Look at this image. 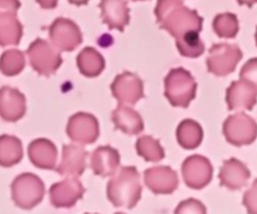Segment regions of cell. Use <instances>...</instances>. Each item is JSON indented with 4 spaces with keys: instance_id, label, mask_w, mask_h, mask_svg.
Segmentation results:
<instances>
[{
    "instance_id": "obj_19",
    "label": "cell",
    "mask_w": 257,
    "mask_h": 214,
    "mask_svg": "<svg viewBox=\"0 0 257 214\" xmlns=\"http://www.w3.org/2000/svg\"><path fill=\"white\" fill-rule=\"evenodd\" d=\"M100 8L102 10L103 23L110 30L123 31L130 22V10L124 0H101Z\"/></svg>"
},
{
    "instance_id": "obj_26",
    "label": "cell",
    "mask_w": 257,
    "mask_h": 214,
    "mask_svg": "<svg viewBox=\"0 0 257 214\" xmlns=\"http://www.w3.org/2000/svg\"><path fill=\"white\" fill-rule=\"evenodd\" d=\"M139 156L147 162H160L165 158V152L158 140L152 136H142L136 142Z\"/></svg>"
},
{
    "instance_id": "obj_38",
    "label": "cell",
    "mask_w": 257,
    "mask_h": 214,
    "mask_svg": "<svg viewBox=\"0 0 257 214\" xmlns=\"http://www.w3.org/2000/svg\"><path fill=\"white\" fill-rule=\"evenodd\" d=\"M133 2H139V0H133Z\"/></svg>"
},
{
    "instance_id": "obj_6",
    "label": "cell",
    "mask_w": 257,
    "mask_h": 214,
    "mask_svg": "<svg viewBox=\"0 0 257 214\" xmlns=\"http://www.w3.org/2000/svg\"><path fill=\"white\" fill-rule=\"evenodd\" d=\"M223 135L234 146L249 145L257 138V123L244 113L235 114L223 123Z\"/></svg>"
},
{
    "instance_id": "obj_13",
    "label": "cell",
    "mask_w": 257,
    "mask_h": 214,
    "mask_svg": "<svg viewBox=\"0 0 257 214\" xmlns=\"http://www.w3.org/2000/svg\"><path fill=\"white\" fill-rule=\"evenodd\" d=\"M67 134L80 144L94 143L99 137V124L97 119L90 114L78 113L69 119Z\"/></svg>"
},
{
    "instance_id": "obj_14",
    "label": "cell",
    "mask_w": 257,
    "mask_h": 214,
    "mask_svg": "<svg viewBox=\"0 0 257 214\" xmlns=\"http://www.w3.org/2000/svg\"><path fill=\"white\" fill-rule=\"evenodd\" d=\"M84 187L76 177L55 183L50 188V199L56 208H71L82 198Z\"/></svg>"
},
{
    "instance_id": "obj_4",
    "label": "cell",
    "mask_w": 257,
    "mask_h": 214,
    "mask_svg": "<svg viewBox=\"0 0 257 214\" xmlns=\"http://www.w3.org/2000/svg\"><path fill=\"white\" fill-rule=\"evenodd\" d=\"M45 192L44 182L32 173L21 174L12 183L13 201L22 209L29 210L37 206L44 199Z\"/></svg>"
},
{
    "instance_id": "obj_25",
    "label": "cell",
    "mask_w": 257,
    "mask_h": 214,
    "mask_svg": "<svg viewBox=\"0 0 257 214\" xmlns=\"http://www.w3.org/2000/svg\"><path fill=\"white\" fill-rule=\"evenodd\" d=\"M23 158V147L15 136H0V166L12 167Z\"/></svg>"
},
{
    "instance_id": "obj_34",
    "label": "cell",
    "mask_w": 257,
    "mask_h": 214,
    "mask_svg": "<svg viewBox=\"0 0 257 214\" xmlns=\"http://www.w3.org/2000/svg\"><path fill=\"white\" fill-rule=\"evenodd\" d=\"M89 0H69L70 4L76 5V6H81V5H87Z\"/></svg>"
},
{
    "instance_id": "obj_21",
    "label": "cell",
    "mask_w": 257,
    "mask_h": 214,
    "mask_svg": "<svg viewBox=\"0 0 257 214\" xmlns=\"http://www.w3.org/2000/svg\"><path fill=\"white\" fill-rule=\"evenodd\" d=\"M30 161L37 168L56 169L57 148L55 144L48 139H36L32 141L28 148Z\"/></svg>"
},
{
    "instance_id": "obj_22",
    "label": "cell",
    "mask_w": 257,
    "mask_h": 214,
    "mask_svg": "<svg viewBox=\"0 0 257 214\" xmlns=\"http://www.w3.org/2000/svg\"><path fill=\"white\" fill-rule=\"evenodd\" d=\"M112 122L116 129L121 130L127 135H137L144 129L143 120L133 109L123 104H119L112 113Z\"/></svg>"
},
{
    "instance_id": "obj_9",
    "label": "cell",
    "mask_w": 257,
    "mask_h": 214,
    "mask_svg": "<svg viewBox=\"0 0 257 214\" xmlns=\"http://www.w3.org/2000/svg\"><path fill=\"white\" fill-rule=\"evenodd\" d=\"M181 172L184 183L192 189L206 187L213 177V167L210 161L200 155L188 157L182 164Z\"/></svg>"
},
{
    "instance_id": "obj_16",
    "label": "cell",
    "mask_w": 257,
    "mask_h": 214,
    "mask_svg": "<svg viewBox=\"0 0 257 214\" xmlns=\"http://www.w3.org/2000/svg\"><path fill=\"white\" fill-rule=\"evenodd\" d=\"M26 112L25 96L17 89L3 87L0 89V117L7 122H17Z\"/></svg>"
},
{
    "instance_id": "obj_2",
    "label": "cell",
    "mask_w": 257,
    "mask_h": 214,
    "mask_svg": "<svg viewBox=\"0 0 257 214\" xmlns=\"http://www.w3.org/2000/svg\"><path fill=\"white\" fill-rule=\"evenodd\" d=\"M140 174L135 167H122L107 184V198L114 207L134 208L141 199Z\"/></svg>"
},
{
    "instance_id": "obj_33",
    "label": "cell",
    "mask_w": 257,
    "mask_h": 214,
    "mask_svg": "<svg viewBox=\"0 0 257 214\" xmlns=\"http://www.w3.org/2000/svg\"><path fill=\"white\" fill-rule=\"evenodd\" d=\"M240 6H247L249 8H252L253 5L257 4V0H237Z\"/></svg>"
},
{
    "instance_id": "obj_12",
    "label": "cell",
    "mask_w": 257,
    "mask_h": 214,
    "mask_svg": "<svg viewBox=\"0 0 257 214\" xmlns=\"http://www.w3.org/2000/svg\"><path fill=\"white\" fill-rule=\"evenodd\" d=\"M144 181L156 195L172 194L179 184L177 173L168 166H157L145 170Z\"/></svg>"
},
{
    "instance_id": "obj_30",
    "label": "cell",
    "mask_w": 257,
    "mask_h": 214,
    "mask_svg": "<svg viewBox=\"0 0 257 214\" xmlns=\"http://www.w3.org/2000/svg\"><path fill=\"white\" fill-rule=\"evenodd\" d=\"M240 79L245 80L257 89V58L247 61L240 72Z\"/></svg>"
},
{
    "instance_id": "obj_15",
    "label": "cell",
    "mask_w": 257,
    "mask_h": 214,
    "mask_svg": "<svg viewBox=\"0 0 257 214\" xmlns=\"http://www.w3.org/2000/svg\"><path fill=\"white\" fill-rule=\"evenodd\" d=\"M229 111H252L257 103V89L245 80H235L226 90Z\"/></svg>"
},
{
    "instance_id": "obj_7",
    "label": "cell",
    "mask_w": 257,
    "mask_h": 214,
    "mask_svg": "<svg viewBox=\"0 0 257 214\" xmlns=\"http://www.w3.org/2000/svg\"><path fill=\"white\" fill-rule=\"evenodd\" d=\"M27 55L31 66L40 75L54 74L62 64V57L48 41L37 38L30 45Z\"/></svg>"
},
{
    "instance_id": "obj_23",
    "label": "cell",
    "mask_w": 257,
    "mask_h": 214,
    "mask_svg": "<svg viewBox=\"0 0 257 214\" xmlns=\"http://www.w3.org/2000/svg\"><path fill=\"white\" fill-rule=\"evenodd\" d=\"M177 141L185 149H196L203 140V129L194 120H184L177 127Z\"/></svg>"
},
{
    "instance_id": "obj_28",
    "label": "cell",
    "mask_w": 257,
    "mask_h": 214,
    "mask_svg": "<svg viewBox=\"0 0 257 214\" xmlns=\"http://www.w3.org/2000/svg\"><path fill=\"white\" fill-rule=\"evenodd\" d=\"M25 67V56L19 50L6 51L0 58V71L7 76L22 72Z\"/></svg>"
},
{
    "instance_id": "obj_5",
    "label": "cell",
    "mask_w": 257,
    "mask_h": 214,
    "mask_svg": "<svg viewBox=\"0 0 257 214\" xmlns=\"http://www.w3.org/2000/svg\"><path fill=\"white\" fill-rule=\"evenodd\" d=\"M243 53L237 45L218 44L209 50L207 58V69L216 76H225L234 71L241 61Z\"/></svg>"
},
{
    "instance_id": "obj_8",
    "label": "cell",
    "mask_w": 257,
    "mask_h": 214,
    "mask_svg": "<svg viewBox=\"0 0 257 214\" xmlns=\"http://www.w3.org/2000/svg\"><path fill=\"white\" fill-rule=\"evenodd\" d=\"M19 0H0V46H18L23 27L17 20Z\"/></svg>"
},
{
    "instance_id": "obj_27",
    "label": "cell",
    "mask_w": 257,
    "mask_h": 214,
    "mask_svg": "<svg viewBox=\"0 0 257 214\" xmlns=\"http://www.w3.org/2000/svg\"><path fill=\"white\" fill-rule=\"evenodd\" d=\"M213 29L220 38H233L239 32V21L230 13L220 14L213 20Z\"/></svg>"
},
{
    "instance_id": "obj_29",
    "label": "cell",
    "mask_w": 257,
    "mask_h": 214,
    "mask_svg": "<svg viewBox=\"0 0 257 214\" xmlns=\"http://www.w3.org/2000/svg\"><path fill=\"white\" fill-rule=\"evenodd\" d=\"M174 214H207V208L201 201L189 198L178 204Z\"/></svg>"
},
{
    "instance_id": "obj_32",
    "label": "cell",
    "mask_w": 257,
    "mask_h": 214,
    "mask_svg": "<svg viewBox=\"0 0 257 214\" xmlns=\"http://www.w3.org/2000/svg\"><path fill=\"white\" fill-rule=\"evenodd\" d=\"M36 2L44 9H54L58 4V0H36Z\"/></svg>"
},
{
    "instance_id": "obj_10",
    "label": "cell",
    "mask_w": 257,
    "mask_h": 214,
    "mask_svg": "<svg viewBox=\"0 0 257 214\" xmlns=\"http://www.w3.org/2000/svg\"><path fill=\"white\" fill-rule=\"evenodd\" d=\"M52 44L60 51L70 52L75 50L82 41L79 28L72 21L60 18L50 27Z\"/></svg>"
},
{
    "instance_id": "obj_11",
    "label": "cell",
    "mask_w": 257,
    "mask_h": 214,
    "mask_svg": "<svg viewBox=\"0 0 257 214\" xmlns=\"http://www.w3.org/2000/svg\"><path fill=\"white\" fill-rule=\"evenodd\" d=\"M111 91L119 104L135 105L144 97L143 81L138 75L128 71L115 77L111 84Z\"/></svg>"
},
{
    "instance_id": "obj_18",
    "label": "cell",
    "mask_w": 257,
    "mask_h": 214,
    "mask_svg": "<svg viewBox=\"0 0 257 214\" xmlns=\"http://www.w3.org/2000/svg\"><path fill=\"white\" fill-rule=\"evenodd\" d=\"M88 157V152L77 145H64L62 161L57 172L60 175H66L69 177H79L82 175L85 169V159Z\"/></svg>"
},
{
    "instance_id": "obj_20",
    "label": "cell",
    "mask_w": 257,
    "mask_h": 214,
    "mask_svg": "<svg viewBox=\"0 0 257 214\" xmlns=\"http://www.w3.org/2000/svg\"><path fill=\"white\" fill-rule=\"evenodd\" d=\"M120 163V157L116 149L111 146H100L92 154L91 168L96 175L102 177L112 176Z\"/></svg>"
},
{
    "instance_id": "obj_3",
    "label": "cell",
    "mask_w": 257,
    "mask_h": 214,
    "mask_svg": "<svg viewBox=\"0 0 257 214\" xmlns=\"http://www.w3.org/2000/svg\"><path fill=\"white\" fill-rule=\"evenodd\" d=\"M197 82L184 68L171 69L165 78V96L172 106L186 109L195 99Z\"/></svg>"
},
{
    "instance_id": "obj_31",
    "label": "cell",
    "mask_w": 257,
    "mask_h": 214,
    "mask_svg": "<svg viewBox=\"0 0 257 214\" xmlns=\"http://www.w3.org/2000/svg\"><path fill=\"white\" fill-rule=\"evenodd\" d=\"M243 205L246 207L248 214H257V178L253 181L251 187L245 191Z\"/></svg>"
},
{
    "instance_id": "obj_36",
    "label": "cell",
    "mask_w": 257,
    "mask_h": 214,
    "mask_svg": "<svg viewBox=\"0 0 257 214\" xmlns=\"http://www.w3.org/2000/svg\"><path fill=\"white\" fill-rule=\"evenodd\" d=\"M114 214H125V213H123V212H116V213H114Z\"/></svg>"
},
{
    "instance_id": "obj_1",
    "label": "cell",
    "mask_w": 257,
    "mask_h": 214,
    "mask_svg": "<svg viewBox=\"0 0 257 214\" xmlns=\"http://www.w3.org/2000/svg\"><path fill=\"white\" fill-rule=\"evenodd\" d=\"M155 14L160 27L176 39V47L200 38L204 20L182 0H158Z\"/></svg>"
},
{
    "instance_id": "obj_24",
    "label": "cell",
    "mask_w": 257,
    "mask_h": 214,
    "mask_svg": "<svg viewBox=\"0 0 257 214\" xmlns=\"http://www.w3.org/2000/svg\"><path fill=\"white\" fill-rule=\"evenodd\" d=\"M77 66L84 76L95 77L104 70L105 61L94 48H85L77 56Z\"/></svg>"
},
{
    "instance_id": "obj_37",
    "label": "cell",
    "mask_w": 257,
    "mask_h": 214,
    "mask_svg": "<svg viewBox=\"0 0 257 214\" xmlns=\"http://www.w3.org/2000/svg\"><path fill=\"white\" fill-rule=\"evenodd\" d=\"M84 214H91V213H84ZM94 214H98V213H94Z\"/></svg>"
},
{
    "instance_id": "obj_17",
    "label": "cell",
    "mask_w": 257,
    "mask_h": 214,
    "mask_svg": "<svg viewBox=\"0 0 257 214\" xmlns=\"http://www.w3.org/2000/svg\"><path fill=\"white\" fill-rule=\"evenodd\" d=\"M250 176V171L246 165L232 158L223 163L219 171L218 178L221 186L230 190H238L248 184Z\"/></svg>"
},
{
    "instance_id": "obj_35",
    "label": "cell",
    "mask_w": 257,
    "mask_h": 214,
    "mask_svg": "<svg viewBox=\"0 0 257 214\" xmlns=\"http://www.w3.org/2000/svg\"><path fill=\"white\" fill-rule=\"evenodd\" d=\"M255 40H256V46H257V29H256V33H255Z\"/></svg>"
}]
</instances>
